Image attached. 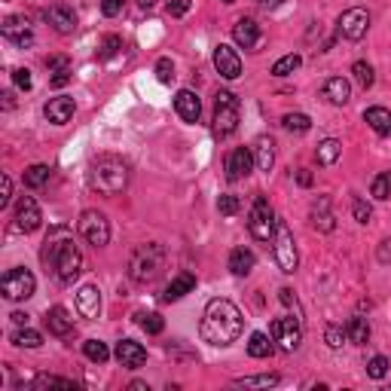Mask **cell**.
<instances>
[{
	"label": "cell",
	"instance_id": "obj_1",
	"mask_svg": "<svg viewBox=\"0 0 391 391\" xmlns=\"http://www.w3.org/2000/svg\"><path fill=\"white\" fill-rule=\"evenodd\" d=\"M242 331H245V318L232 300H211L205 306L199 333L208 346H218V348L232 346L242 336Z\"/></svg>",
	"mask_w": 391,
	"mask_h": 391
},
{
	"label": "cell",
	"instance_id": "obj_2",
	"mask_svg": "<svg viewBox=\"0 0 391 391\" xmlns=\"http://www.w3.org/2000/svg\"><path fill=\"white\" fill-rule=\"evenodd\" d=\"M40 257H43V263L55 272V279L65 284L80 279V272H83V254H80L74 239H70L68 226H55V230L46 235L43 254Z\"/></svg>",
	"mask_w": 391,
	"mask_h": 391
},
{
	"label": "cell",
	"instance_id": "obj_3",
	"mask_svg": "<svg viewBox=\"0 0 391 391\" xmlns=\"http://www.w3.org/2000/svg\"><path fill=\"white\" fill-rule=\"evenodd\" d=\"M129 183V166L119 156H98L89 166V187L105 193V196H117L126 190Z\"/></svg>",
	"mask_w": 391,
	"mask_h": 391
},
{
	"label": "cell",
	"instance_id": "obj_4",
	"mask_svg": "<svg viewBox=\"0 0 391 391\" xmlns=\"http://www.w3.org/2000/svg\"><path fill=\"white\" fill-rule=\"evenodd\" d=\"M166 269V248L162 245H141L129 257V279L135 284L156 282Z\"/></svg>",
	"mask_w": 391,
	"mask_h": 391
},
{
	"label": "cell",
	"instance_id": "obj_5",
	"mask_svg": "<svg viewBox=\"0 0 391 391\" xmlns=\"http://www.w3.org/2000/svg\"><path fill=\"white\" fill-rule=\"evenodd\" d=\"M239 129V98L232 95V92H218V98H214V138H230L232 132Z\"/></svg>",
	"mask_w": 391,
	"mask_h": 391
},
{
	"label": "cell",
	"instance_id": "obj_6",
	"mask_svg": "<svg viewBox=\"0 0 391 391\" xmlns=\"http://www.w3.org/2000/svg\"><path fill=\"white\" fill-rule=\"evenodd\" d=\"M275 263H279L282 272H296V263H300V257H296V242H294V232L291 226H287L284 220H275Z\"/></svg>",
	"mask_w": 391,
	"mask_h": 391
},
{
	"label": "cell",
	"instance_id": "obj_7",
	"mask_svg": "<svg viewBox=\"0 0 391 391\" xmlns=\"http://www.w3.org/2000/svg\"><path fill=\"white\" fill-rule=\"evenodd\" d=\"M248 230L257 242H272L275 235V211L272 205L263 199V196H257L254 205H251V214H248Z\"/></svg>",
	"mask_w": 391,
	"mask_h": 391
},
{
	"label": "cell",
	"instance_id": "obj_8",
	"mask_svg": "<svg viewBox=\"0 0 391 391\" xmlns=\"http://www.w3.org/2000/svg\"><path fill=\"white\" fill-rule=\"evenodd\" d=\"M269 333H272V343H279L282 352H296L303 343V321L300 318H275Z\"/></svg>",
	"mask_w": 391,
	"mask_h": 391
},
{
	"label": "cell",
	"instance_id": "obj_9",
	"mask_svg": "<svg viewBox=\"0 0 391 391\" xmlns=\"http://www.w3.org/2000/svg\"><path fill=\"white\" fill-rule=\"evenodd\" d=\"M80 235L95 245V248H105V245L110 242V223L101 211H83L80 214Z\"/></svg>",
	"mask_w": 391,
	"mask_h": 391
},
{
	"label": "cell",
	"instance_id": "obj_10",
	"mask_svg": "<svg viewBox=\"0 0 391 391\" xmlns=\"http://www.w3.org/2000/svg\"><path fill=\"white\" fill-rule=\"evenodd\" d=\"M34 287H37V282L28 269H9L4 275V282H0V291H4V296L6 300H13V303L34 296Z\"/></svg>",
	"mask_w": 391,
	"mask_h": 391
},
{
	"label": "cell",
	"instance_id": "obj_11",
	"mask_svg": "<svg viewBox=\"0 0 391 391\" xmlns=\"http://www.w3.org/2000/svg\"><path fill=\"white\" fill-rule=\"evenodd\" d=\"M367 28H370V16H367V9H361V6L346 9V13L339 16V22H336L339 37H346V40H361L367 34Z\"/></svg>",
	"mask_w": 391,
	"mask_h": 391
},
{
	"label": "cell",
	"instance_id": "obj_12",
	"mask_svg": "<svg viewBox=\"0 0 391 391\" xmlns=\"http://www.w3.org/2000/svg\"><path fill=\"white\" fill-rule=\"evenodd\" d=\"M214 68H218V74L223 80H239L242 77V58L232 46H226V43L214 46Z\"/></svg>",
	"mask_w": 391,
	"mask_h": 391
},
{
	"label": "cell",
	"instance_id": "obj_13",
	"mask_svg": "<svg viewBox=\"0 0 391 391\" xmlns=\"http://www.w3.org/2000/svg\"><path fill=\"white\" fill-rule=\"evenodd\" d=\"M43 18L58 31V34H74V31H77V13H74V9H70L68 4L46 6V9H43Z\"/></svg>",
	"mask_w": 391,
	"mask_h": 391
},
{
	"label": "cell",
	"instance_id": "obj_14",
	"mask_svg": "<svg viewBox=\"0 0 391 391\" xmlns=\"http://www.w3.org/2000/svg\"><path fill=\"white\" fill-rule=\"evenodd\" d=\"M40 220H43V214H40V205L31 199V196H22V199L16 202V226L22 232H34Z\"/></svg>",
	"mask_w": 391,
	"mask_h": 391
},
{
	"label": "cell",
	"instance_id": "obj_15",
	"mask_svg": "<svg viewBox=\"0 0 391 391\" xmlns=\"http://www.w3.org/2000/svg\"><path fill=\"white\" fill-rule=\"evenodd\" d=\"M251 166H254V153L248 147H235L230 156H226V178H230V181L248 178Z\"/></svg>",
	"mask_w": 391,
	"mask_h": 391
},
{
	"label": "cell",
	"instance_id": "obj_16",
	"mask_svg": "<svg viewBox=\"0 0 391 391\" xmlns=\"http://www.w3.org/2000/svg\"><path fill=\"white\" fill-rule=\"evenodd\" d=\"M117 361L122 367H129V370H138L144 361H147V348H144L141 343H135V339H119L117 343Z\"/></svg>",
	"mask_w": 391,
	"mask_h": 391
},
{
	"label": "cell",
	"instance_id": "obj_17",
	"mask_svg": "<svg viewBox=\"0 0 391 391\" xmlns=\"http://www.w3.org/2000/svg\"><path fill=\"white\" fill-rule=\"evenodd\" d=\"M174 110H178V117H181L183 122H199V117H202V101H199V95H196V92L181 89L178 95H174Z\"/></svg>",
	"mask_w": 391,
	"mask_h": 391
},
{
	"label": "cell",
	"instance_id": "obj_18",
	"mask_svg": "<svg viewBox=\"0 0 391 391\" xmlns=\"http://www.w3.org/2000/svg\"><path fill=\"white\" fill-rule=\"evenodd\" d=\"M232 40L242 49H257L260 46V25H257L254 18H239V22L232 25Z\"/></svg>",
	"mask_w": 391,
	"mask_h": 391
},
{
	"label": "cell",
	"instance_id": "obj_19",
	"mask_svg": "<svg viewBox=\"0 0 391 391\" xmlns=\"http://www.w3.org/2000/svg\"><path fill=\"white\" fill-rule=\"evenodd\" d=\"M43 113H46V119L53 122V126H65V122H70V117H74V98H68V95L49 98Z\"/></svg>",
	"mask_w": 391,
	"mask_h": 391
},
{
	"label": "cell",
	"instance_id": "obj_20",
	"mask_svg": "<svg viewBox=\"0 0 391 391\" xmlns=\"http://www.w3.org/2000/svg\"><path fill=\"white\" fill-rule=\"evenodd\" d=\"M4 37L13 40V43L22 46V49L34 43V34H31V28H28V18H22V16L6 18V22H4Z\"/></svg>",
	"mask_w": 391,
	"mask_h": 391
},
{
	"label": "cell",
	"instance_id": "obj_21",
	"mask_svg": "<svg viewBox=\"0 0 391 391\" xmlns=\"http://www.w3.org/2000/svg\"><path fill=\"white\" fill-rule=\"evenodd\" d=\"M77 309H80V315H83V318H98V312H101V294H98L95 284H83L77 291Z\"/></svg>",
	"mask_w": 391,
	"mask_h": 391
},
{
	"label": "cell",
	"instance_id": "obj_22",
	"mask_svg": "<svg viewBox=\"0 0 391 391\" xmlns=\"http://www.w3.org/2000/svg\"><path fill=\"white\" fill-rule=\"evenodd\" d=\"M46 327H49V333H55V336H68L74 331V318L68 315L65 306H53L46 312Z\"/></svg>",
	"mask_w": 391,
	"mask_h": 391
},
{
	"label": "cell",
	"instance_id": "obj_23",
	"mask_svg": "<svg viewBox=\"0 0 391 391\" xmlns=\"http://www.w3.org/2000/svg\"><path fill=\"white\" fill-rule=\"evenodd\" d=\"M190 291H196V275L193 272H181L178 279H174L168 287H166V294H162V300L166 303H178V300H183Z\"/></svg>",
	"mask_w": 391,
	"mask_h": 391
},
{
	"label": "cell",
	"instance_id": "obj_24",
	"mask_svg": "<svg viewBox=\"0 0 391 391\" xmlns=\"http://www.w3.org/2000/svg\"><path fill=\"white\" fill-rule=\"evenodd\" d=\"M321 92H324V98L331 101V105H348V95H352V86H348V80H343V77H331L327 83L321 86Z\"/></svg>",
	"mask_w": 391,
	"mask_h": 391
},
{
	"label": "cell",
	"instance_id": "obj_25",
	"mask_svg": "<svg viewBox=\"0 0 391 391\" xmlns=\"http://www.w3.org/2000/svg\"><path fill=\"white\" fill-rule=\"evenodd\" d=\"M312 226L318 232H333V214H331V199L321 196L315 205H312Z\"/></svg>",
	"mask_w": 391,
	"mask_h": 391
},
{
	"label": "cell",
	"instance_id": "obj_26",
	"mask_svg": "<svg viewBox=\"0 0 391 391\" xmlns=\"http://www.w3.org/2000/svg\"><path fill=\"white\" fill-rule=\"evenodd\" d=\"M254 162H257V168L260 171H269L272 168V162H275V141L272 138H257L254 141Z\"/></svg>",
	"mask_w": 391,
	"mask_h": 391
},
{
	"label": "cell",
	"instance_id": "obj_27",
	"mask_svg": "<svg viewBox=\"0 0 391 391\" xmlns=\"http://www.w3.org/2000/svg\"><path fill=\"white\" fill-rule=\"evenodd\" d=\"M364 119H367V126L373 129L376 135H382V138L391 135V110H385V107H370V110L364 113Z\"/></svg>",
	"mask_w": 391,
	"mask_h": 391
},
{
	"label": "cell",
	"instance_id": "obj_28",
	"mask_svg": "<svg viewBox=\"0 0 391 391\" xmlns=\"http://www.w3.org/2000/svg\"><path fill=\"white\" fill-rule=\"evenodd\" d=\"M254 263H257V257L248 248H235L230 254V269H232V275H239V279H242V275H251Z\"/></svg>",
	"mask_w": 391,
	"mask_h": 391
},
{
	"label": "cell",
	"instance_id": "obj_29",
	"mask_svg": "<svg viewBox=\"0 0 391 391\" xmlns=\"http://www.w3.org/2000/svg\"><path fill=\"white\" fill-rule=\"evenodd\" d=\"M346 339H348V343H355V346H367V339H370V324H367V318L355 315L352 321L346 324Z\"/></svg>",
	"mask_w": 391,
	"mask_h": 391
},
{
	"label": "cell",
	"instance_id": "obj_30",
	"mask_svg": "<svg viewBox=\"0 0 391 391\" xmlns=\"http://www.w3.org/2000/svg\"><path fill=\"white\" fill-rule=\"evenodd\" d=\"M339 153H343V144H339L336 138H327V141H321L318 144V166H333V162L339 159Z\"/></svg>",
	"mask_w": 391,
	"mask_h": 391
},
{
	"label": "cell",
	"instance_id": "obj_31",
	"mask_svg": "<svg viewBox=\"0 0 391 391\" xmlns=\"http://www.w3.org/2000/svg\"><path fill=\"white\" fill-rule=\"evenodd\" d=\"M248 355H251V358H269V355H272V343H269V336H266L263 331L251 333V339H248Z\"/></svg>",
	"mask_w": 391,
	"mask_h": 391
},
{
	"label": "cell",
	"instance_id": "obj_32",
	"mask_svg": "<svg viewBox=\"0 0 391 391\" xmlns=\"http://www.w3.org/2000/svg\"><path fill=\"white\" fill-rule=\"evenodd\" d=\"M282 376L279 373H263V376H239L235 379V385H245V388H272L279 385Z\"/></svg>",
	"mask_w": 391,
	"mask_h": 391
},
{
	"label": "cell",
	"instance_id": "obj_33",
	"mask_svg": "<svg viewBox=\"0 0 391 391\" xmlns=\"http://www.w3.org/2000/svg\"><path fill=\"white\" fill-rule=\"evenodd\" d=\"M83 355L89 358V361H95V364H105L107 358H110V348L101 343V339H86V343H83Z\"/></svg>",
	"mask_w": 391,
	"mask_h": 391
},
{
	"label": "cell",
	"instance_id": "obj_34",
	"mask_svg": "<svg viewBox=\"0 0 391 391\" xmlns=\"http://www.w3.org/2000/svg\"><path fill=\"white\" fill-rule=\"evenodd\" d=\"M49 174H53V168H49V166H31V168L25 171V187L40 190V187H43V183L49 181Z\"/></svg>",
	"mask_w": 391,
	"mask_h": 391
},
{
	"label": "cell",
	"instance_id": "obj_35",
	"mask_svg": "<svg viewBox=\"0 0 391 391\" xmlns=\"http://www.w3.org/2000/svg\"><path fill=\"white\" fill-rule=\"evenodd\" d=\"M282 126H284L287 132H296V135H303V132L312 129V119H309L306 113H284Z\"/></svg>",
	"mask_w": 391,
	"mask_h": 391
},
{
	"label": "cell",
	"instance_id": "obj_36",
	"mask_svg": "<svg viewBox=\"0 0 391 391\" xmlns=\"http://www.w3.org/2000/svg\"><path fill=\"white\" fill-rule=\"evenodd\" d=\"M13 346H18V348H40V346H43V336H40L37 331H31V327H25V331L13 333Z\"/></svg>",
	"mask_w": 391,
	"mask_h": 391
},
{
	"label": "cell",
	"instance_id": "obj_37",
	"mask_svg": "<svg viewBox=\"0 0 391 391\" xmlns=\"http://www.w3.org/2000/svg\"><path fill=\"white\" fill-rule=\"evenodd\" d=\"M370 193L376 196V199H391V171H382V174H376L373 183H370Z\"/></svg>",
	"mask_w": 391,
	"mask_h": 391
},
{
	"label": "cell",
	"instance_id": "obj_38",
	"mask_svg": "<svg viewBox=\"0 0 391 391\" xmlns=\"http://www.w3.org/2000/svg\"><path fill=\"white\" fill-rule=\"evenodd\" d=\"M300 65H303V58L296 55V53H291V55H284V58L275 61V65H272V74H275V77H287V74H294V70L300 68Z\"/></svg>",
	"mask_w": 391,
	"mask_h": 391
},
{
	"label": "cell",
	"instance_id": "obj_39",
	"mask_svg": "<svg viewBox=\"0 0 391 391\" xmlns=\"http://www.w3.org/2000/svg\"><path fill=\"white\" fill-rule=\"evenodd\" d=\"M352 74H355V80H358V86H361V89H370L376 83V74H373V68H370L367 61H355Z\"/></svg>",
	"mask_w": 391,
	"mask_h": 391
},
{
	"label": "cell",
	"instance_id": "obj_40",
	"mask_svg": "<svg viewBox=\"0 0 391 391\" xmlns=\"http://www.w3.org/2000/svg\"><path fill=\"white\" fill-rule=\"evenodd\" d=\"M138 321H141V327H144V331H147V333H153V336L166 331V321H162V315H156V312H147V315L141 312V315H138Z\"/></svg>",
	"mask_w": 391,
	"mask_h": 391
},
{
	"label": "cell",
	"instance_id": "obj_41",
	"mask_svg": "<svg viewBox=\"0 0 391 391\" xmlns=\"http://www.w3.org/2000/svg\"><path fill=\"white\" fill-rule=\"evenodd\" d=\"M34 388H65V391H77V385L70 379H58V376H37Z\"/></svg>",
	"mask_w": 391,
	"mask_h": 391
},
{
	"label": "cell",
	"instance_id": "obj_42",
	"mask_svg": "<svg viewBox=\"0 0 391 391\" xmlns=\"http://www.w3.org/2000/svg\"><path fill=\"white\" fill-rule=\"evenodd\" d=\"M388 358L385 355H376V358H370L367 361V376H373V379H385V373H388Z\"/></svg>",
	"mask_w": 391,
	"mask_h": 391
},
{
	"label": "cell",
	"instance_id": "obj_43",
	"mask_svg": "<svg viewBox=\"0 0 391 391\" xmlns=\"http://www.w3.org/2000/svg\"><path fill=\"white\" fill-rule=\"evenodd\" d=\"M122 49V40L119 37H105V43H101V53H98V58L101 61H107V58H113Z\"/></svg>",
	"mask_w": 391,
	"mask_h": 391
},
{
	"label": "cell",
	"instance_id": "obj_44",
	"mask_svg": "<svg viewBox=\"0 0 391 391\" xmlns=\"http://www.w3.org/2000/svg\"><path fill=\"white\" fill-rule=\"evenodd\" d=\"M239 208H242V202L235 199V196H220V199H218V211H220V214H226V218L239 214Z\"/></svg>",
	"mask_w": 391,
	"mask_h": 391
},
{
	"label": "cell",
	"instance_id": "obj_45",
	"mask_svg": "<svg viewBox=\"0 0 391 391\" xmlns=\"http://www.w3.org/2000/svg\"><path fill=\"white\" fill-rule=\"evenodd\" d=\"M156 80H159V83H171V80H174V65H171V58H159L156 61Z\"/></svg>",
	"mask_w": 391,
	"mask_h": 391
},
{
	"label": "cell",
	"instance_id": "obj_46",
	"mask_svg": "<svg viewBox=\"0 0 391 391\" xmlns=\"http://www.w3.org/2000/svg\"><path fill=\"white\" fill-rule=\"evenodd\" d=\"M352 214H355L358 223H370V218H373V208H370L364 199H355L352 202Z\"/></svg>",
	"mask_w": 391,
	"mask_h": 391
},
{
	"label": "cell",
	"instance_id": "obj_47",
	"mask_svg": "<svg viewBox=\"0 0 391 391\" xmlns=\"http://www.w3.org/2000/svg\"><path fill=\"white\" fill-rule=\"evenodd\" d=\"M324 339H327V346H331V348H339V346H343V339H346V331H343V327H336V324H331L324 331Z\"/></svg>",
	"mask_w": 391,
	"mask_h": 391
},
{
	"label": "cell",
	"instance_id": "obj_48",
	"mask_svg": "<svg viewBox=\"0 0 391 391\" xmlns=\"http://www.w3.org/2000/svg\"><path fill=\"white\" fill-rule=\"evenodd\" d=\"M13 80H16V86L25 89V92L34 86V80H31V70H28V68H16V70H13Z\"/></svg>",
	"mask_w": 391,
	"mask_h": 391
},
{
	"label": "cell",
	"instance_id": "obj_49",
	"mask_svg": "<svg viewBox=\"0 0 391 391\" xmlns=\"http://www.w3.org/2000/svg\"><path fill=\"white\" fill-rule=\"evenodd\" d=\"M190 4H193V0H168L166 9H168V16H187Z\"/></svg>",
	"mask_w": 391,
	"mask_h": 391
},
{
	"label": "cell",
	"instance_id": "obj_50",
	"mask_svg": "<svg viewBox=\"0 0 391 391\" xmlns=\"http://www.w3.org/2000/svg\"><path fill=\"white\" fill-rule=\"evenodd\" d=\"M122 6H126V0H101V13L105 16H119L122 13Z\"/></svg>",
	"mask_w": 391,
	"mask_h": 391
},
{
	"label": "cell",
	"instance_id": "obj_51",
	"mask_svg": "<svg viewBox=\"0 0 391 391\" xmlns=\"http://www.w3.org/2000/svg\"><path fill=\"white\" fill-rule=\"evenodd\" d=\"M49 83H53L55 89H61V86H68L70 83V70L68 68H58L55 74H53V80H49Z\"/></svg>",
	"mask_w": 391,
	"mask_h": 391
},
{
	"label": "cell",
	"instance_id": "obj_52",
	"mask_svg": "<svg viewBox=\"0 0 391 391\" xmlns=\"http://www.w3.org/2000/svg\"><path fill=\"white\" fill-rule=\"evenodd\" d=\"M9 199H13V181L4 178V187H0V208H6Z\"/></svg>",
	"mask_w": 391,
	"mask_h": 391
},
{
	"label": "cell",
	"instance_id": "obj_53",
	"mask_svg": "<svg viewBox=\"0 0 391 391\" xmlns=\"http://www.w3.org/2000/svg\"><path fill=\"white\" fill-rule=\"evenodd\" d=\"M279 300H282L284 306H294V309H296V296H294L291 287H282V291H279Z\"/></svg>",
	"mask_w": 391,
	"mask_h": 391
},
{
	"label": "cell",
	"instance_id": "obj_54",
	"mask_svg": "<svg viewBox=\"0 0 391 391\" xmlns=\"http://www.w3.org/2000/svg\"><path fill=\"white\" fill-rule=\"evenodd\" d=\"M388 260H391V242L385 239L382 248H379V263H388Z\"/></svg>",
	"mask_w": 391,
	"mask_h": 391
},
{
	"label": "cell",
	"instance_id": "obj_55",
	"mask_svg": "<svg viewBox=\"0 0 391 391\" xmlns=\"http://www.w3.org/2000/svg\"><path fill=\"white\" fill-rule=\"evenodd\" d=\"M296 181H300V187H312V171H300V174H296Z\"/></svg>",
	"mask_w": 391,
	"mask_h": 391
},
{
	"label": "cell",
	"instance_id": "obj_56",
	"mask_svg": "<svg viewBox=\"0 0 391 391\" xmlns=\"http://www.w3.org/2000/svg\"><path fill=\"white\" fill-rule=\"evenodd\" d=\"M257 4H260V6H266V9H279V6L284 4V0H257Z\"/></svg>",
	"mask_w": 391,
	"mask_h": 391
},
{
	"label": "cell",
	"instance_id": "obj_57",
	"mask_svg": "<svg viewBox=\"0 0 391 391\" xmlns=\"http://www.w3.org/2000/svg\"><path fill=\"white\" fill-rule=\"evenodd\" d=\"M13 321L16 324H28V315L25 312H13Z\"/></svg>",
	"mask_w": 391,
	"mask_h": 391
},
{
	"label": "cell",
	"instance_id": "obj_58",
	"mask_svg": "<svg viewBox=\"0 0 391 391\" xmlns=\"http://www.w3.org/2000/svg\"><path fill=\"white\" fill-rule=\"evenodd\" d=\"M138 4H141V6H144V9H150V6H153V4H156V0H138Z\"/></svg>",
	"mask_w": 391,
	"mask_h": 391
},
{
	"label": "cell",
	"instance_id": "obj_59",
	"mask_svg": "<svg viewBox=\"0 0 391 391\" xmlns=\"http://www.w3.org/2000/svg\"><path fill=\"white\" fill-rule=\"evenodd\" d=\"M223 4H235V0H223Z\"/></svg>",
	"mask_w": 391,
	"mask_h": 391
}]
</instances>
